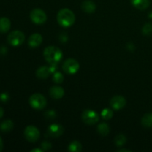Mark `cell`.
Wrapping results in <instances>:
<instances>
[{"label": "cell", "mask_w": 152, "mask_h": 152, "mask_svg": "<svg viewBox=\"0 0 152 152\" xmlns=\"http://www.w3.org/2000/svg\"><path fill=\"white\" fill-rule=\"evenodd\" d=\"M9 99V95L7 93H2L0 94V100L1 102H7Z\"/></svg>", "instance_id": "cell-27"}, {"label": "cell", "mask_w": 152, "mask_h": 152, "mask_svg": "<svg viewBox=\"0 0 152 152\" xmlns=\"http://www.w3.org/2000/svg\"><path fill=\"white\" fill-rule=\"evenodd\" d=\"M82 120L87 125H94L99 120V116L94 110H85L82 114Z\"/></svg>", "instance_id": "cell-6"}, {"label": "cell", "mask_w": 152, "mask_h": 152, "mask_svg": "<svg viewBox=\"0 0 152 152\" xmlns=\"http://www.w3.org/2000/svg\"><path fill=\"white\" fill-rule=\"evenodd\" d=\"M53 80L54 83L57 84H60L63 82L64 77L60 72H55L53 75Z\"/></svg>", "instance_id": "cell-24"}, {"label": "cell", "mask_w": 152, "mask_h": 152, "mask_svg": "<svg viewBox=\"0 0 152 152\" xmlns=\"http://www.w3.org/2000/svg\"><path fill=\"white\" fill-rule=\"evenodd\" d=\"M45 117L47 119H49V120H53V119L56 118V114L54 110H48V111H46L45 114Z\"/></svg>", "instance_id": "cell-25"}, {"label": "cell", "mask_w": 152, "mask_h": 152, "mask_svg": "<svg viewBox=\"0 0 152 152\" xmlns=\"http://www.w3.org/2000/svg\"><path fill=\"white\" fill-rule=\"evenodd\" d=\"M44 57L50 64H57L62 58V52L61 49L56 46H48L44 50Z\"/></svg>", "instance_id": "cell-2"}, {"label": "cell", "mask_w": 152, "mask_h": 152, "mask_svg": "<svg viewBox=\"0 0 152 152\" xmlns=\"http://www.w3.org/2000/svg\"><path fill=\"white\" fill-rule=\"evenodd\" d=\"M49 94L52 98L55 99H59L63 97V96L65 95V91L62 87L53 86L49 90Z\"/></svg>", "instance_id": "cell-12"}, {"label": "cell", "mask_w": 152, "mask_h": 152, "mask_svg": "<svg viewBox=\"0 0 152 152\" xmlns=\"http://www.w3.org/2000/svg\"><path fill=\"white\" fill-rule=\"evenodd\" d=\"M141 123L145 128H152V113L145 114L141 120Z\"/></svg>", "instance_id": "cell-19"}, {"label": "cell", "mask_w": 152, "mask_h": 152, "mask_svg": "<svg viewBox=\"0 0 152 152\" xmlns=\"http://www.w3.org/2000/svg\"><path fill=\"white\" fill-rule=\"evenodd\" d=\"M101 117L104 120H110V119L112 118L113 117V111L112 110L110 109V108H105L101 112Z\"/></svg>", "instance_id": "cell-22"}, {"label": "cell", "mask_w": 152, "mask_h": 152, "mask_svg": "<svg viewBox=\"0 0 152 152\" xmlns=\"http://www.w3.org/2000/svg\"><path fill=\"white\" fill-rule=\"evenodd\" d=\"M83 149L82 144L79 141L74 140L68 145V151L72 152H80Z\"/></svg>", "instance_id": "cell-20"}, {"label": "cell", "mask_w": 152, "mask_h": 152, "mask_svg": "<svg viewBox=\"0 0 152 152\" xmlns=\"http://www.w3.org/2000/svg\"><path fill=\"white\" fill-rule=\"evenodd\" d=\"M110 105L114 110H120L126 105V99L123 96H115L111 98Z\"/></svg>", "instance_id": "cell-10"}, {"label": "cell", "mask_w": 152, "mask_h": 152, "mask_svg": "<svg viewBox=\"0 0 152 152\" xmlns=\"http://www.w3.org/2000/svg\"><path fill=\"white\" fill-rule=\"evenodd\" d=\"M98 133L102 136H107L110 132V128L107 123H102L97 126Z\"/></svg>", "instance_id": "cell-18"}, {"label": "cell", "mask_w": 152, "mask_h": 152, "mask_svg": "<svg viewBox=\"0 0 152 152\" xmlns=\"http://www.w3.org/2000/svg\"><path fill=\"white\" fill-rule=\"evenodd\" d=\"M31 21L37 25L44 24L47 20V15L42 9L35 8L31 10L30 13Z\"/></svg>", "instance_id": "cell-7"}, {"label": "cell", "mask_w": 152, "mask_h": 152, "mask_svg": "<svg viewBox=\"0 0 152 152\" xmlns=\"http://www.w3.org/2000/svg\"><path fill=\"white\" fill-rule=\"evenodd\" d=\"M51 73L50 68L47 66H42L37 69V77L39 79H42V80H45V79L48 78L49 77V75Z\"/></svg>", "instance_id": "cell-15"}, {"label": "cell", "mask_w": 152, "mask_h": 152, "mask_svg": "<svg viewBox=\"0 0 152 152\" xmlns=\"http://www.w3.org/2000/svg\"><path fill=\"white\" fill-rule=\"evenodd\" d=\"M117 151L118 152H124V151H126V152H131L132 151H131V150H128V149H119V150H117Z\"/></svg>", "instance_id": "cell-31"}, {"label": "cell", "mask_w": 152, "mask_h": 152, "mask_svg": "<svg viewBox=\"0 0 152 152\" xmlns=\"http://www.w3.org/2000/svg\"><path fill=\"white\" fill-rule=\"evenodd\" d=\"M62 69L66 74H74L80 69V64L74 59H67L62 65Z\"/></svg>", "instance_id": "cell-8"}, {"label": "cell", "mask_w": 152, "mask_h": 152, "mask_svg": "<svg viewBox=\"0 0 152 152\" xmlns=\"http://www.w3.org/2000/svg\"><path fill=\"white\" fill-rule=\"evenodd\" d=\"M4 115V109L1 107H0V119L3 117Z\"/></svg>", "instance_id": "cell-29"}, {"label": "cell", "mask_w": 152, "mask_h": 152, "mask_svg": "<svg viewBox=\"0 0 152 152\" xmlns=\"http://www.w3.org/2000/svg\"><path fill=\"white\" fill-rule=\"evenodd\" d=\"M11 23L8 18L1 17L0 18V33H7L10 30Z\"/></svg>", "instance_id": "cell-16"}, {"label": "cell", "mask_w": 152, "mask_h": 152, "mask_svg": "<svg viewBox=\"0 0 152 152\" xmlns=\"http://www.w3.org/2000/svg\"><path fill=\"white\" fill-rule=\"evenodd\" d=\"M41 146L42 148L43 151H47V150H49L51 148L52 145L51 144H50L49 142H48V141H44V142H42Z\"/></svg>", "instance_id": "cell-26"}, {"label": "cell", "mask_w": 152, "mask_h": 152, "mask_svg": "<svg viewBox=\"0 0 152 152\" xmlns=\"http://www.w3.org/2000/svg\"><path fill=\"white\" fill-rule=\"evenodd\" d=\"M56 19L59 25L64 28H68L74 25L76 17L72 10L68 8H63L58 12Z\"/></svg>", "instance_id": "cell-1"}, {"label": "cell", "mask_w": 152, "mask_h": 152, "mask_svg": "<svg viewBox=\"0 0 152 152\" xmlns=\"http://www.w3.org/2000/svg\"><path fill=\"white\" fill-rule=\"evenodd\" d=\"M42 42V37L38 33L33 34L28 39V45L31 48L39 47Z\"/></svg>", "instance_id": "cell-11"}, {"label": "cell", "mask_w": 152, "mask_h": 152, "mask_svg": "<svg viewBox=\"0 0 152 152\" xmlns=\"http://www.w3.org/2000/svg\"><path fill=\"white\" fill-rule=\"evenodd\" d=\"M25 39V34L20 31H13L7 36V42L13 47L20 46L24 42Z\"/></svg>", "instance_id": "cell-4"}, {"label": "cell", "mask_w": 152, "mask_h": 152, "mask_svg": "<svg viewBox=\"0 0 152 152\" xmlns=\"http://www.w3.org/2000/svg\"><path fill=\"white\" fill-rule=\"evenodd\" d=\"M13 129V123L10 120H4L0 123V131L2 132H9Z\"/></svg>", "instance_id": "cell-17"}, {"label": "cell", "mask_w": 152, "mask_h": 152, "mask_svg": "<svg viewBox=\"0 0 152 152\" xmlns=\"http://www.w3.org/2000/svg\"><path fill=\"white\" fill-rule=\"evenodd\" d=\"M82 10L88 13H92L96 10V4L91 0H85L81 4Z\"/></svg>", "instance_id": "cell-13"}, {"label": "cell", "mask_w": 152, "mask_h": 152, "mask_svg": "<svg viewBox=\"0 0 152 152\" xmlns=\"http://www.w3.org/2000/svg\"><path fill=\"white\" fill-rule=\"evenodd\" d=\"M64 128L61 125L52 124L48 128L46 134L50 137H59L64 133Z\"/></svg>", "instance_id": "cell-9"}, {"label": "cell", "mask_w": 152, "mask_h": 152, "mask_svg": "<svg viewBox=\"0 0 152 152\" xmlns=\"http://www.w3.org/2000/svg\"><path fill=\"white\" fill-rule=\"evenodd\" d=\"M142 32L144 35L149 36L152 34V24L147 23L142 27Z\"/></svg>", "instance_id": "cell-23"}, {"label": "cell", "mask_w": 152, "mask_h": 152, "mask_svg": "<svg viewBox=\"0 0 152 152\" xmlns=\"http://www.w3.org/2000/svg\"><path fill=\"white\" fill-rule=\"evenodd\" d=\"M43 150L42 149H38V148H34V149L31 150V152H42Z\"/></svg>", "instance_id": "cell-30"}, {"label": "cell", "mask_w": 152, "mask_h": 152, "mask_svg": "<svg viewBox=\"0 0 152 152\" xmlns=\"http://www.w3.org/2000/svg\"><path fill=\"white\" fill-rule=\"evenodd\" d=\"M24 136L25 139L29 142H35L40 137L39 130L36 126H28L24 131Z\"/></svg>", "instance_id": "cell-5"}, {"label": "cell", "mask_w": 152, "mask_h": 152, "mask_svg": "<svg viewBox=\"0 0 152 152\" xmlns=\"http://www.w3.org/2000/svg\"><path fill=\"white\" fill-rule=\"evenodd\" d=\"M132 5L138 10H143L150 5V0H131Z\"/></svg>", "instance_id": "cell-14"}, {"label": "cell", "mask_w": 152, "mask_h": 152, "mask_svg": "<svg viewBox=\"0 0 152 152\" xmlns=\"http://www.w3.org/2000/svg\"><path fill=\"white\" fill-rule=\"evenodd\" d=\"M3 149V141L2 140H1V137H0V151H2Z\"/></svg>", "instance_id": "cell-28"}, {"label": "cell", "mask_w": 152, "mask_h": 152, "mask_svg": "<svg viewBox=\"0 0 152 152\" xmlns=\"http://www.w3.org/2000/svg\"><path fill=\"white\" fill-rule=\"evenodd\" d=\"M29 103L33 108L36 110H42L45 108L47 100L42 94L39 93L34 94L29 98Z\"/></svg>", "instance_id": "cell-3"}, {"label": "cell", "mask_w": 152, "mask_h": 152, "mask_svg": "<svg viewBox=\"0 0 152 152\" xmlns=\"http://www.w3.org/2000/svg\"><path fill=\"white\" fill-rule=\"evenodd\" d=\"M115 143L117 146H123V145H125L126 142V137L123 134H120L117 135L115 137Z\"/></svg>", "instance_id": "cell-21"}]
</instances>
